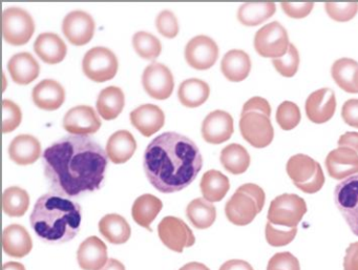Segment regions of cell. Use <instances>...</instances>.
I'll list each match as a JSON object with an SVG mask.
<instances>
[{"mask_svg": "<svg viewBox=\"0 0 358 270\" xmlns=\"http://www.w3.org/2000/svg\"><path fill=\"white\" fill-rule=\"evenodd\" d=\"M45 175L52 192L66 198L99 190L106 179L108 155L87 136H69L43 155Z\"/></svg>", "mask_w": 358, "mask_h": 270, "instance_id": "1", "label": "cell"}, {"mask_svg": "<svg viewBox=\"0 0 358 270\" xmlns=\"http://www.w3.org/2000/svg\"><path fill=\"white\" fill-rule=\"evenodd\" d=\"M202 166V155L196 143L173 132L155 138L144 154L146 177L163 194H173L188 187Z\"/></svg>", "mask_w": 358, "mask_h": 270, "instance_id": "2", "label": "cell"}, {"mask_svg": "<svg viewBox=\"0 0 358 270\" xmlns=\"http://www.w3.org/2000/svg\"><path fill=\"white\" fill-rule=\"evenodd\" d=\"M80 205L66 197L48 192L35 203L30 222L37 236L47 243L70 242L80 232Z\"/></svg>", "mask_w": 358, "mask_h": 270, "instance_id": "3", "label": "cell"}, {"mask_svg": "<svg viewBox=\"0 0 358 270\" xmlns=\"http://www.w3.org/2000/svg\"><path fill=\"white\" fill-rule=\"evenodd\" d=\"M265 201V192L262 187L257 184H244L226 203V217L234 225H248L263 211Z\"/></svg>", "mask_w": 358, "mask_h": 270, "instance_id": "4", "label": "cell"}, {"mask_svg": "<svg viewBox=\"0 0 358 270\" xmlns=\"http://www.w3.org/2000/svg\"><path fill=\"white\" fill-rule=\"evenodd\" d=\"M286 171L293 184L306 194L320 192L326 181L320 163L307 155L291 157L287 162Z\"/></svg>", "mask_w": 358, "mask_h": 270, "instance_id": "5", "label": "cell"}, {"mask_svg": "<svg viewBox=\"0 0 358 270\" xmlns=\"http://www.w3.org/2000/svg\"><path fill=\"white\" fill-rule=\"evenodd\" d=\"M305 200L295 194H282L270 203L268 222L276 227L295 228L307 213Z\"/></svg>", "mask_w": 358, "mask_h": 270, "instance_id": "6", "label": "cell"}, {"mask_svg": "<svg viewBox=\"0 0 358 270\" xmlns=\"http://www.w3.org/2000/svg\"><path fill=\"white\" fill-rule=\"evenodd\" d=\"M35 32L32 16L20 9L9 8L3 13V35L6 43L15 47L26 45Z\"/></svg>", "mask_w": 358, "mask_h": 270, "instance_id": "7", "label": "cell"}, {"mask_svg": "<svg viewBox=\"0 0 358 270\" xmlns=\"http://www.w3.org/2000/svg\"><path fill=\"white\" fill-rule=\"evenodd\" d=\"M118 68L116 55L108 48H93L83 58V73L95 83L112 80L116 76Z\"/></svg>", "mask_w": 358, "mask_h": 270, "instance_id": "8", "label": "cell"}, {"mask_svg": "<svg viewBox=\"0 0 358 270\" xmlns=\"http://www.w3.org/2000/svg\"><path fill=\"white\" fill-rule=\"evenodd\" d=\"M288 33L278 22L266 24L255 36V49L262 57L276 58L286 55L289 49Z\"/></svg>", "mask_w": 358, "mask_h": 270, "instance_id": "9", "label": "cell"}, {"mask_svg": "<svg viewBox=\"0 0 358 270\" xmlns=\"http://www.w3.org/2000/svg\"><path fill=\"white\" fill-rule=\"evenodd\" d=\"M240 131L253 148H267L273 141L274 129L269 117L259 112L241 113Z\"/></svg>", "mask_w": 358, "mask_h": 270, "instance_id": "10", "label": "cell"}, {"mask_svg": "<svg viewBox=\"0 0 358 270\" xmlns=\"http://www.w3.org/2000/svg\"><path fill=\"white\" fill-rule=\"evenodd\" d=\"M334 202L351 232L358 236V175L347 178L337 184Z\"/></svg>", "mask_w": 358, "mask_h": 270, "instance_id": "11", "label": "cell"}, {"mask_svg": "<svg viewBox=\"0 0 358 270\" xmlns=\"http://www.w3.org/2000/svg\"><path fill=\"white\" fill-rule=\"evenodd\" d=\"M159 238L163 244L176 253H183L184 248L194 246V232L189 226L177 217H165L158 225Z\"/></svg>", "mask_w": 358, "mask_h": 270, "instance_id": "12", "label": "cell"}, {"mask_svg": "<svg viewBox=\"0 0 358 270\" xmlns=\"http://www.w3.org/2000/svg\"><path fill=\"white\" fill-rule=\"evenodd\" d=\"M142 85L150 97L157 100H165L173 94L175 81L167 66L154 62L144 70Z\"/></svg>", "mask_w": 358, "mask_h": 270, "instance_id": "13", "label": "cell"}, {"mask_svg": "<svg viewBox=\"0 0 358 270\" xmlns=\"http://www.w3.org/2000/svg\"><path fill=\"white\" fill-rule=\"evenodd\" d=\"M219 58V47L208 36L194 37L185 48V59L194 70L205 71L215 66Z\"/></svg>", "mask_w": 358, "mask_h": 270, "instance_id": "14", "label": "cell"}, {"mask_svg": "<svg viewBox=\"0 0 358 270\" xmlns=\"http://www.w3.org/2000/svg\"><path fill=\"white\" fill-rule=\"evenodd\" d=\"M96 24L87 12L73 11L64 17L62 31L72 45L83 47L93 39Z\"/></svg>", "mask_w": 358, "mask_h": 270, "instance_id": "15", "label": "cell"}, {"mask_svg": "<svg viewBox=\"0 0 358 270\" xmlns=\"http://www.w3.org/2000/svg\"><path fill=\"white\" fill-rule=\"evenodd\" d=\"M64 127L74 136L93 135L101 127V120L92 106H79L66 113Z\"/></svg>", "mask_w": 358, "mask_h": 270, "instance_id": "16", "label": "cell"}, {"mask_svg": "<svg viewBox=\"0 0 358 270\" xmlns=\"http://www.w3.org/2000/svg\"><path fill=\"white\" fill-rule=\"evenodd\" d=\"M306 114L311 122L316 125L328 122L335 114L336 98L334 92L328 87L317 90L306 101Z\"/></svg>", "mask_w": 358, "mask_h": 270, "instance_id": "17", "label": "cell"}, {"mask_svg": "<svg viewBox=\"0 0 358 270\" xmlns=\"http://www.w3.org/2000/svg\"><path fill=\"white\" fill-rule=\"evenodd\" d=\"M234 131V118L224 111L211 112L203 121L202 136L207 143H224L231 138Z\"/></svg>", "mask_w": 358, "mask_h": 270, "instance_id": "18", "label": "cell"}, {"mask_svg": "<svg viewBox=\"0 0 358 270\" xmlns=\"http://www.w3.org/2000/svg\"><path fill=\"white\" fill-rule=\"evenodd\" d=\"M329 176L335 180H345L358 173V154L351 148H338L329 152L326 158Z\"/></svg>", "mask_w": 358, "mask_h": 270, "instance_id": "19", "label": "cell"}, {"mask_svg": "<svg viewBox=\"0 0 358 270\" xmlns=\"http://www.w3.org/2000/svg\"><path fill=\"white\" fill-rule=\"evenodd\" d=\"M77 260L81 269L101 270L108 262V247L98 236H90L79 246Z\"/></svg>", "mask_w": 358, "mask_h": 270, "instance_id": "20", "label": "cell"}, {"mask_svg": "<svg viewBox=\"0 0 358 270\" xmlns=\"http://www.w3.org/2000/svg\"><path fill=\"white\" fill-rule=\"evenodd\" d=\"M131 125L144 137H150L158 133L165 123L164 112L154 104H144L131 113Z\"/></svg>", "mask_w": 358, "mask_h": 270, "instance_id": "21", "label": "cell"}, {"mask_svg": "<svg viewBox=\"0 0 358 270\" xmlns=\"http://www.w3.org/2000/svg\"><path fill=\"white\" fill-rule=\"evenodd\" d=\"M32 98L37 108L52 112L58 110L64 104L66 91L57 81L45 79L34 87Z\"/></svg>", "mask_w": 358, "mask_h": 270, "instance_id": "22", "label": "cell"}, {"mask_svg": "<svg viewBox=\"0 0 358 270\" xmlns=\"http://www.w3.org/2000/svg\"><path fill=\"white\" fill-rule=\"evenodd\" d=\"M3 248L6 255L22 259L32 251V238L24 226L12 224L3 230Z\"/></svg>", "mask_w": 358, "mask_h": 270, "instance_id": "23", "label": "cell"}, {"mask_svg": "<svg viewBox=\"0 0 358 270\" xmlns=\"http://www.w3.org/2000/svg\"><path fill=\"white\" fill-rule=\"evenodd\" d=\"M34 51L45 64H57L64 62L68 53V48L57 34L43 33L37 37Z\"/></svg>", "mask_w": 358, "mask_h": 270, "instance_id": "24", "label": "cell"}, {"mask_svg": "<svg viewBox=\"0 0 358 270\" xmlns=\"http://www.w3.org/2000/svg\"><path fill=\"white\" fill-rule=\"evenodd\" d=\"M8 70L14 83L20 85L32 83L41 73V66L32 54L18 53L10 59Z\"/></svg>", "mask_w": 358, "mask_h": 270, "instance_id": "25", "label": "cell"}, {"mask_svg": "<svg viewBox=\"0 0 358 270\" xmlns=\"http://www.w3.org/2000/svg\"><path fill=\"white\" fill-rule=\"evenodd\" d=\"M9 156L18 165H30L41 156L38 139L31 135H20L14 138L9 146Z\"/></svg>", "mask_w": 358, "mask_h": 270, "instance_id": "26", "label": "cell"}, {"mask_svg": "<svg viewBox=\"0 0 358 270\" xmlns=\"http://www.w3.org/2000/svg\"><path fill=\"white\" fill-rule=\"evenodd\" d=\"M137 142L129 131H118L110 136L106 144V155L114 164L127 163L135 154Z\"/></svg>", "mask_w": 358, "mask_h": 270, "instance_id": "27", "label": "cell"}, {"mask_svg": "<svg viewBox=\"0 0 358 270\" xmlns=\"http://www.w3.org/2000/svg\"><path fill=\"white\" fill-rule=\"evenodd\" d=\"M221 70L228 80L241 83L245 80L250 73V57L242 50H231L226 53L222 59Z\"/></svg>", "mask_w": 358, "mask_h": 270, "instance_id": "28", "label": "cell"}, {"mask_svg": "<svg viewBox=\"0 0 358 270\" xmlns=\"http://www.w3.org/2000/svg\"><path fill=\"white\" fill-rule=\"evenodd\" d=\"M99 232L112 244H124L131 238L129 222L117 213L104 215L99 222Z\"/></svg>", "mask_w": 358, "mask_h": 270, "instance_id": "29", "label": "cell"}, {"mask_svg": "<svg viewBox=\"0 0 358 270\" xmlns=\"http://www.w3.org/2000/svg\"><path fill=\"white\" fill-rule=\"evenodd\" d=\"M163 203L160 199L150 194H143L136 199L131 207V215L138 225L150 229V224L162 211Z\"/></svg>", "mask_w": 358, "mask_h": 270, "instance_id": "30", "label": "cell"}, {"mask_svg": "<svg viewBox=\"0 0 358 270\" xmlns=\"http://www.w3.org/2000/svg\"><path fill=\"white\" fill-rule=\"evenodd\" d=\"M333 79L343 91L358 94V62L350 58L336 60L331 70Z\"/></svg>", "mask_w": 358, "mask_h": 270, "instance_id": "31", "label": "cell"}, {"mask_svg": "<svg viewBox=\"0 0 358 270\" xmlns=\"http://www.w3.org/2000/svg\"><path fill=\"white\" fill-rule=\"evenodd\" d=\"M97 111L104 120H114L122 112L125 97L122 90L118 87H108L102 90L98 96Z\"/></svg>", "mask_w": 358, "mask_h": 270, "instance_id": "32", "label": "cell"}, {"mask_svg": "<svg viewBox=\"0 0 358 270\" xmlns=\"http://www.w3.org/2000/svg\"><path fill=\"white\" fill-rule=\"evenodd\" d=\"M200 187L205 200L210 203L220 202L229 192L230 182L221 171L211 169L203 175Z\"/></svg>", "mask_w": 358, "mask_h": 270, "instance_id": "33", "label": "cell"}, {"mask_svg": "<svg viewBox=\"0 0 358 270\" xmlns=\"http://www.w3.org/2000/svg\"><path fill=\"white\" fill-rule=\"evenodd\" d=\"M210 95L209 85L200 79L192 78L180 85L178 97L186 108H194L204 104Z\"/></svg>", "mask_w": 358, "mask_h": 270, "instance_id": "34", "label": "cell"}, {"mask_svg": "<svg viewBox=\"0 0 358 270\" xmlns=\"http://www.w3.org/2000/svg\"><path fill=\"white\" fill-rule=\"evenodd\" d=\"M275 12L274 3H247L238 9V20L245 27L259 26L269 20Z\"/></svg>", "mask_w": 358, "mask_h": 270, "instance_id": "35", "label": "cell"}, {"mask_svg": "<svg viewBox=\"0 0 358 270\" xmlns=\"http://www.w3.org/2000/svg\"><path fill=\"white\" fill-rule=\"evenodd\" d=\"M186 215L194 227L198 229H207L217 219V209L213 203L205 199H194L188 204Z\"/></svg>", "mask_w": 358, "mask_h": 270, "instance_id": "36", "label": "cell"}, {"mask_svg": "<svg viewBox=\"0 0 358 270\" xmlns=\"http://www.w3.org/2000/svg\"><path fill=\"white\" fill-rule=\"evenodd\" d=\"M222 165L232 175H241L248 169L250 156L244 146L232 143L223 148L220 157Z\"/></svg>", "mask_w": 358, "mask_h": 270, "instance_id": "37", "label": "cell"}, {"mask_svg": "<svg viewBox=\"0 0 358 270\" xmlns=\"http://www.w3.org/2000/svg\"><path fill=\"white\" fill-rule=\"evenodd\" d=\"M30 206V196L26 190L17 186L7 188L3 194V208L6 215L20 218L26 215Z\"/></svg>", "mask_w": 358, "mask_h": 270, "instance_id": "38", "label": "cell"}, {"mask_svg": "<svg viewBox=\"0 0 358 270\" xmlns=\"http://www.w3.org/2000/svg\"><path fill=\"white\" fill-rule=\"evenodd\" d=\"M133 45L140 57L150 62L157 59L162 52L160 41L150 33H136L133 36Z\"/></svg>", "mask_w": 358, "mask_h": 270, "instance_id": "39", "label": "cell"}, {"mask_svg": "<svg viewBox=\"0 0 358 270\" xmlns=\"http://www.w3.org/2000/svg\"><path fill=\"white\" fill-rule=\"evenodd\" d=\"M301 111L293 102L284 101L276 111V121L284 131L295 129L301 122Z\"/></svg>", "mask_w": 358, "mask_h": 270, "instance_id": "40", "label": "cell"}, {"mask_svg": "<svg viewBox=\"0 0 358 270\" xmlns=\"http://www.w3.org/2000/svg\"><path fill=\"white\" fill-rule=\"evenodd\" d=\"M272 64L282 76L286 77V78L294 76L299 66V54L294 45L290 43L286 55L272 59Z\"/></svg>", "mask_w": 358, "mask_h": 270, "instance_id": "41", "label": "cell"}, {"mask_svg": "<svg viewBox=\"0 0 358 270\" xmlns=\"http://www.w3.org/2000/svg\"><path fill=\"white\" fill-rule=\"evenodd\" d=\"M296 234L297 227L291 228V229L276 227V226L272 225L270 222H268L267 225H266V240H267L268 244L273 247L286 246L294 240Z\"/></svg>", "mask_w": 358, "mask_h": 270, "instance_id": "42", "label": "cell"}, {"mask_svg": "<svg viewBox=\"0 0 358 270\" xmlns=\"http://www.w3.org/2000/svg\"><path fill=\"white\" fill-rule=\"evenodd\" d=\"M327 13L335 22H347L358 12V3H326Z\"/></svg>", "mask_w": 358, "mask_h": 270, "instance_id": "43", "label": "cell"}, {"mask_svg": "<svg viewBox=\"0 0 358 270\" xmlns=\"http://www.w3.org/2000/svg\"><path fill=\"white\" fill-rule=\"evenodd\" d=\"M22 110L17 104L11 100L3 101V133H11L15 131L22 123Z\"/></svg>", "mask_w": 358, "mask_h": 270, "instance_id": "44", "label": "cell"}, {"mask_svg": "<svg viewBox=\"0 0 358 270\" xmlns=\"http://www.w3.org/2000/svg\"><path fill=\"white\" fill-rule=\"evenodd\" d=\"M158 32L166 38L173 39L179 34V24L177 17L171 11H163L156 20Z\"/></svg>", "mask_w": 358, "mask_h": 270, "instance_id": "45", "label": "cell"}, {"mask_svg": "<svg viewBox=\"0 0 358 270\" xmlns=\"http://www.w3.org/2000/svg\"><path fill=\"white\" fill-rule=\"evenodd\" d=\"M267 270H301L299 261L288 251L278 253L269 260Z\"/></svg>", "mask_w": 358, "mask_h": 270, "instance_id": "46", "label": "cell"}, {"mask_svg": "<svg viewBox=\"0 0 358 270\" xmlns=\"http://www.w3.org/2000/svg\"><path fill=\"white\" fill-rule=\"evenodd\" d=\"M280 6L289 17L301 20V18L307 17L311 13L314 3H311V1H301V3L284 1V3H280Z\"/></svg>", "mask_w": 358, "mask_h": 270, "instance_id": "47", "label": "cell"}, {"mask_svg": "<svg viewBox=\"0 0 358 270\" xmlns=\"http://www.w3.org/2000/svg\"><path fill=\"white\" fill-rule=\"evenodd\" d=\"M341 117L348 125L358 129V99H350L345 102Z\"/></svg>", "mask_w": 358, "mask_h": 270, "instance_id": "48", "label": "cell"}, {"mask_svg": "<svg viewBox=\"0 0 358 270\" xmlns=\"http://www.w3.org/2000/svg\"><path fill=\"white\" fill-rule=\"evenodd\" d=\"M248 112L262 113V114L266 115L270 118V116H271V106L265 98L253 97L249 99L243 106L242 114Z\"/></svg>", "mask_w": 358, "mask_h": 270, "instance_id": "49", "label": "cell"}, {"mask_svg": "<svg viewBox=\"0 0 358 270\" xmlns=\"http://www.w3.org/2000/svg\"><path fill=\"white\" fill-rule=\"evenodd\" d=\"M343 270H358V242L352 243L345 250Z\"/></svg>", "mask_w": 358, "mask_h": 270, "instance_id": "50", "label": "cell"}, {"mask_svg": "<svg viewBox=\"0 0 358 270\" xmlns=\"http://www.w3.org/2000/svg\"><path fill=\"white\" fill-rule=\"evenodd\" d=\"M338 148H348L358 152V133L348 132L338 140Z\"/></svg>", "mask_w": 358, "mask_h": 270, "instance_id": "51", "label": "cell"}, {"mask_svg": "<svg viewBox=\"0 0 358 270\" xmlns=\"http://www.w3.org/2000/svg\"><path fill=\"white\" fill-rule=\"evenodd\" d=\"M219 270H255L248 262L243 260H229L220 267Z\"/></svg>", "mask_w": 358, "mask_h": 270, "instance_id": "52", "label": "cell"}, {"mask_svg": "<svg viewBox=\"0 0 358 270\" xmlns=\"http://www.w3.org/2000/svg\"><path fill=\"white\" fill-rule=\"evenodd\" d=\"M101 270H127L124 265L116 259L108 260V264Z\"/></svg>", "mask_w": 358, "mask_h": 270, "instance_id": "53", "label": "cell"}, {"mask_svg": "<svg viewBox=\"0 0 358 270\" xmlns=\"http://www.w3.org/2000/svg\"><path fill=\"white\" fill-rule=\"evenodd\" d=\"M179 270H210L204 264L199 263V262H190L186 264L183 267L180 268Z\"/></svg>", "mask_w": 358, "mask_h": 270, "instance_id": "54", "label": "cell"}, {"mask_svg": "<svg viewBox=\"0 0 358 270\" xmlns=\"http://www.w3.org/2000/svg\"><path fill=\"white\" fill-rule=\"evenodd\" d=\"M3 270H26L24 264L18 262H9L3 266Z\"/></svg>", "mask_w": 358, "mask_h": 270, "instance_id": "55", "label": "cell"}]
</instances>
